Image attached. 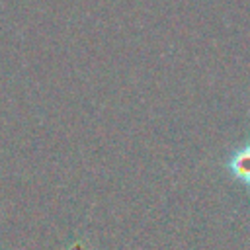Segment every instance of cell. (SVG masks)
Here are the masks:
<instances>
[{
    "label": "cell",
    "mask_w": 250,
    "mask_h": 250,
    "mask_svg": "<svg viewBox=\"0 0 250 250\" xmlns=\"http://www.w3.org/2000/svg\"><path fill=\"white\" fill-rule=\"evenodd\" d=\"M230 170L232 176H236L240 182L250 186V146L234 154V158L230 160Z\"/></svg>",
    "instance_id": "cell-1"
}]
</instances>
